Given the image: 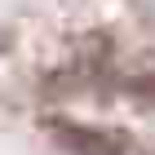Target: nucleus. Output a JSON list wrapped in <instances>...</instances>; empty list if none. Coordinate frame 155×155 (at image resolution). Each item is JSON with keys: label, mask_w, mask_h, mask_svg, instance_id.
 I'll use <instances>...</instances> for the list:
<instances>
[{"label": "nucleus", "mask_w": 155, "mask_h": 155, "mask_svg": "<svg viewBox=\"0 0 155 155\" xmlns=\"http://www.w3.org/2000/svg\"><path fill=\"white\" fill-rule=\"evenodd\" d=\"M129 155H133V151H129Z\"/></svg>", "instance_id": "nucleus-1"}]
</instances>
